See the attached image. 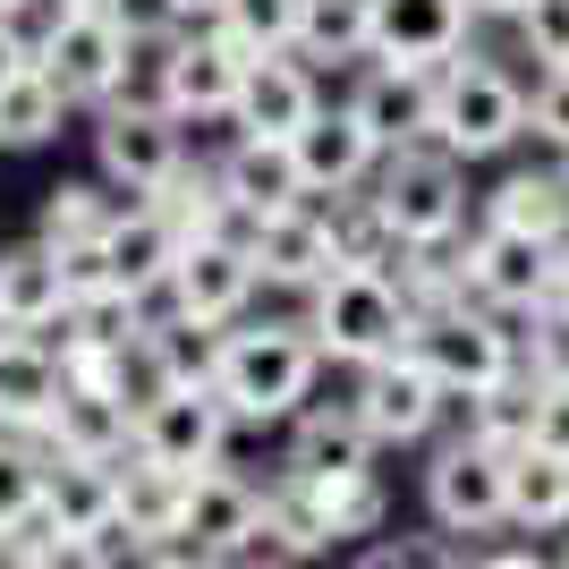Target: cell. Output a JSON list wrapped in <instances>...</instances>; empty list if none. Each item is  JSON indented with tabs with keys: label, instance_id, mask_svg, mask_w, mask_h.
Returning a JSON list of instances; mask_svg holds the SVG:
<instances>
[{
	"label": "cell",
	"instance_id": "obj_12",
	"mask_svg": "<svg viewBox=\"0 0 569 569\" xmlns=\"http://www.w3.org/2000/svg\"><path fill=\"white\" fill-rule=\"evenodd\" d=\"M43 69L69 86L77 111H102V102H119L128 86H137L144 51L128 43V26H119L111 9H77V18L60 26V43L43 51Z\"/></svg>",
	"mask_w": 569,
	"mask_h": 569
},
{
	"label": "cell",
	"instance_id": "obj_1",
	"mask_svg": "<svg viewBox=\"0 0 569 569\" xmlns=\"http://www.w3.org/2000/svg\"><path fill=\"white\" fill-rule=\"evenodd\" d=\"M315 375H323V349H315L307 315H272V323H230L213 332V391L230 400L238 426H289L315 408Z\"/></svg>",
	"mask_w": 569,
	"mask_h": 569
},
{
	"label": "cell",
	"instance_id": "obj_53",
	"mask_svg": "<svg viewBox=\"0 0 569 569\" xmlns=\"http://www.w3.org/2000/svg\"><path fill=\"white\" fill-rule=\"evenodd\" d=\"M561 307H569V247H561Z\"/></svg>",
	"mask_w": 569,
	"mask_h": 569
},
{
	"label": "cell",
	"instance_id": "obj_47",
	"mask_svg": "<svg viewBox=\"0 0 569 569\" xmlns=\"http://www.w3.org/2000/svg\"><path fill=\"white\" fill-rule=\"evenodd\" d=\"M43 536H51V519H34V527H0V569H43Z\"/></svg>",
	"mask_w": 569,
	"mask_h": 569
},
{
	"label": "cell",
	"instance_id": "obj_56",
	"mask_svg": "<svg viewBox=\"0 0 569 569\" xmlns=\"http://www.w3.org/2000/svg\"><path fill=\"white\" fill-rule=\"evenodd\" d=\"M561 569H569V561H561Z\"/></svg>",
	"mask_w": 569,
	"mask_h": 569
},
{
	"label": "cell",
	"instance_id": "obj_15",
	"mask_svg": "<svg viewBox=\"0 0 569 569\" xmlns=\"http://www.w3.org/2000/svg\"><path fill=\"white\" fill-rule=\"evenodd\" d=\"M349 111L375 128L382 153L433 144V119H442V69H417V60H366L357 86H349Z\"/></svg>",
	"mask_w": 569,
	"mask_h": 569
},
{
	"label": "cell",
	"instance_id": "obj_34",
	"mask_svg": "<svg viewBox=\"0 0 569 569\" xmlns=\"http://www.w3.org/2000/svg\"><path fill=\"white\" fill-rule=\"evenodd\" d=\"M536 400H545V382L519 366V375H501L493 391H476V400H468V433L485 442V451L519 459L527 442H536Z\"/></svg>",
	"mask_w": 569,
	"mask_h": 569
},
{
	"label": "cell",
	"instance_id": "obj_22",
	"mask_svg": "<svg viewBox=\"0 0 569 569\" xmlns=\"http://www.w3.org/2000/svg\"><path fill=\"white\" fill-rule=\"evenodd\" d=\"M468 26H476L468 0H375V60L451 69L468 51Z\"/></svg>",
	"mask_w": 569,
	"mask_h": 569
},
{
	"label": "cell",
	"instance_id": "obj_44",
	"mask_svg": "<svg viewBox=\"0 0 569 569\" xmlns=\"http://www.w3.org/2000/svg\"><path fill=\"white\" fill-rule=\"evenodd\" d=\"M357 569H468V561H451L442 545H400V536H382V545L357 552Z\"/></svg>",
	"mask_w": 569,
	"mask_h": 569
},
{
	"label": "cell",
	"instance_id": "obj_46",
	"mask_svg": "<svg viewBox=\"0 0 569 569\" xmlns=\"http://www.w3.org/2000/svg\"><path fill=\"white\" fill-rule=\"evenodd\" d=\"M43 569H111V536H43Z\"/></svg>",
	"mask_w": 569,
	"mask_h": 569
},
{
	"label": "cell",
	"instance_id": "obj_33",
	"mask_svg": "<svg viewBox=\"0 0 569 569\" xmlns=\"http://www.w3.org/2000/svg\"><path fill=\"white\" fill-rule=\"evenodd\" d=\"M144 204L188 238V247L196 238H230L238 230V204H230V188H221V162H196V153H188V170H179L162 196H144Z\"/></svg>",
	"mask_w": 569,
	"mask_h": 569
},
{
	"label": "cell",
	"instance_id": "obj_18",
	"mask_svg": "<svg viewBox=\"0 0 569 569\" xmlns=\"http://www.w3.org/2000/svg\"><path fill=\"white\" fill-rule=\"evenodd\" d=\"M69 400V366L43 332H0V433H26L43 442L51 417Z\"/></svg>",
	"mask_w": 569,
	"mask_h": 569
},
{
	"label": "cell",
	"instance_id": "obj_8",
	"mask_svg": "<svg viewBox=\"0 0 569 569\" xmlns=\"http://www.w3.org/2000/svg\"><path fill=\"white\" fill-rule=\"evenodd\" d=\"M468 289L493 315L527 323V315H545L561 298V247L527 238V230H501V221H476L468 230Z\"/></svg>",
	"mask_w": 569,
	"mask_h": 569
},
{
	"label": "cell",
	"instance_id": "obj_5",
	"mask_svg": "<svg viewBox=\"0 0 569 569\" xmlns=\"http://www.w3.org/2000/svg\"><path fill=\"white\" fill-rule=\"evenodd\" d=\"M375 213L391 238H468V162L451 144H400L375 170Z\"/></svg>",
	"mask_w": 569,
	"mask_h": 569
},
{
	"label": "cell",
	"instance_id": "obj_24",
	"mask_svg": "<svg viewBox=\"0 0 569 569\" xmlns=\"http://www.w3.org/2000/svg\"><path fill=\"white\" fill-rule=\"evenodd\" d=\"M188 536V476L179 468H153V459H128L119 468V536L111 545H144V552H162Z\"/></svg>",
	"mask_w": 569,
	"mask_h": 569
},
{
	"label": "cell",
	"instance_id": "obj_55",
	"mask_svg": "<svg viewBox=\"0 0 569 569\" xmlns=\"http://www.w3.org/2000/svg\"><path fill=\"white\" fill-rule=\"evenodd\" d=\"M0 9H18V0H0Z\"/></svg>",
	"mask_w": 569,
	"mask_h": 569
},
{
	"label": "cell",
	"instance_id": "obj_52",
	"mask_svg": "<svg viewBox=\"0 0 569 569\" xmlns=\"http://www.w3.org/2000/svg\"><path fill=\"white\" fill-rule=\"evenodd\" d=\"M179 9H188V26H213L221 9H230V0H179Z\"/></svg>",
	"mask_w": 569,
	"mask_h": 569
},
{
	"label": "cell",
	"instance_id": "obj_21",
	"mask_svg": "<svg viewBox=\"0 0 569 569\" xmlns=\"http://www.w3.org/2000/svg\"><path fill=\"white\" fill-rule=\"evenodd\" d=\"M315 111H323L315 69L298 60V51H272V60H247V86H238L230 128H238V137H281V144H289Z\"/></svg>",
	"mask_w": 569,
	"mask_h": 569
},
{
	"label": "cell",
	"instance_id": "obj_3",
	"mask_svg": "<svg viewBox=\"0 0 569 569\" xmlns=\"http://www.w3.org/2000/svg\"><path fill=\"white\" fill-rule=\"evenodd\" d=\"M408 349L426 357V375L451 391V400H476V391H493L501 375H519V323L493 315L485 298H451V307H426L417 315V332Z\"/></svg>",
	"mask_w": 569,
	"mask_h": 569
},
{
	"label": "cell",
	"instance_id": "obj_13",
	"mask_svg": "<svg viewBox=\"0 0 569 569\" xmlns=\"http://www.w3.org/2000/svg\"><path fill=\"white\" fill-rule=\"evenodd\" d=\"M247 256H256L263 289H323L340 272V230H332V204L307 196V204H289L272 221H247Z\"/></svg>",
	"mask_w": 569,
	"mask_h": 569
},
{
	"label": "cell",
	"instance_id": "obj_49",
	"mask_svg": "<svg viewBox=\"0 0 569 569\" xmlns=\"http://www.w3.org/2000/svg\"><path fill=\"white\" fill-rule=\"evenodd\" d=\"M18 69H34V51L18 43V26L0 18V86H9V77H18Z\"/></svg>",
	"mask_w": 569,
	"mask_h": 569
},
{
	"label": "cell",
	"instance_id": "obj_54",
	"mask_svg": "<svg viewBox=\"0 0 569 569\" xmlns=\"http://www.w3.org/2000/svg\"><path fill=\"white\" fill-rule=\"evenodd\" d=\"M77 9H102V0H77Z\"/></svg>",
	"mask_w": 569,
	"mask_h": 569
},
{
	"label": "cell",
	"instance_id": "obj_26",
	"mask_svg": "<svg viewBox=\"0 0 569 569\" xmlns=\"http://www.w3.org/2000/svg\"><path fill=\"white\" fill-rule=\"evenodd\" d=\"M119 468H128V459H119ZM119 468L51 451V485H43L51 536H119Z\"/></svg>",
	"mask_w": 569,
	"mask_h": 569
},
{
	"label": "cell",
	"instance_id": "obj_28",
	"mask_svg": "<svg viewBox=\"0 0 569 569\" xmlns=\"http://www.w3.org/2000/svg\"><path fill=\"white\" fill-rule=\"evenodd\" d=\"M485 221L501 230H527V238H552L569 247V162H545V170H510L493 196H485Z\"/></svg>",
	"mask_w": 569,
	"mask_h": 569
},
{
	"label": "cell",
	"instance_id": "obj_38",
	"mask_svg": "<svg viewBox=\"0 0 569 569\" xmlns=\"http://www.w3.org/2000/svg\"><path fill=\"white\" fill-rule=\"evenodd\" d=\"M298 9H307V0H230L213 26L247 60H272V51H298Z\"/></svg>",
	"mask_w": 569,
	"mask_h": 569
},
{
	"label": "cell",
	"instance_id": "obj_11",
	"mask_svg": "<svg viewBox=\"0 0 569 569\" xmlns=\"http://www.w3.org/2000/svg\"><path fill=\"white\" fill-rule=\"evenodd\" d=\"M230 400H221L213 382H179V391H162L153 408H137V451L153 459V468H179V476H204L221 468V451H230Z\"/></svg>",
	"mask_w": 569,
	"mask_h": 569
},
{
	"label": "cell",
	"instance_id": "obj_50",
	"mask_svg": "<svg viewBox=\"0 0 569 569\" xmlns=\"http://www.w3.org/2000/svg\"><path fill=\"white\" fill-rule=\"evenodd\" d=\"M468 9H476V18H501V26H519L527 9H536V0H468Z\"/></svg>",
	"mask_w": 569,
	"mask_h": 569
},
{
	"label": "cell",
	"instance_id": "obj_37",
	"mask_svg": "<svg viewBox=\"0 0 569 569\" xmlns=\"http://www.w3.org/2000/svg\"><path fill=\"white\" fill-rule=\"evenodd\" d=\"M43 485H51V451L26 433H0V527L43 519Z\"/></svg>",
	"mask_w": 569,
	"mask_h": 569
},
{
	"label": "cell",
	"instance_id": "obj_45",
	"mask_svg": "<svg viewBox=\"0 0 569 569\" xmlns=\"http://www.w3.org/2000/svg\"><path fill=\"white\" fill-rule=\"evenodd\" d=\"M536 451L569 459V382H545V400H536Z\"/></svg>",
	"mask_w": 569,
	"mask_h": 569
},
{
	"label": "cell",
	"instance_id": "obj_42",
	"mask_svg": "<svg viewBox=\"0 0 569 569\" xmlns=\"http://www.w3.org/2000/svg\"><path fill=\"white\" fill-rule=\"evenodd\" d=\"M519 43L536 69H569V0H536L519 18Z\"/></svg>",
	"mask_w": 569,
	"mask_h": 569
},
{
	"label": "cell",
	"instance_id": "obj_23",
	"mask_svg": "<svg viewBox=\"0 0 569 569\" xmlns=\"http://www.w3.org/2000/svg\"><path fill=\"white\" fill-rule=\"evenodd\" d=\"M375 451H382L375 426H366L349 400H315L307 417H289V459L281 468H298V476H366Z\"/></svg>",
	"mask_w": 569,
	"mask_h": 569
},
{
	"label": "cell",
	"instance_id": "obj_29",
	"mask_svg": "<svg viewBox=\"0 0 569 569\" xmlns=\"http://www.w3.org/2000/svg\"><path fill=\"white\" fill-rule=\"evenodd\" d=\"M298 60L307 69H366L375 60V0H307L298 9Z\"/></svg>",
	"mask_w": 569,
	"mask_h": 569
},
{
	"label": "cell",
	"instance_id": "obj_43",
	"mask_svg": "<svg viewBox=\"0 0 569 569\" xmlns=\"http://www.w3.org/2000/svg\"><path fill=\"white\" fill-rule=\"evenodd\" d=\"M0 18L18 26V43L34 51V60H43V51L60 43V26L77 18V0H18V9H0Z\"/></svg>",
	"mask_w": 569,
	"mask_h": 569
},
{
	"label": "cell",
	"instance_id": "obj_51",
	"mask_svg": "<svg viewBox=\"0 0 569 569\" xmlns=\"http://www.w3.org/2000/svg\"><path fill=\"white\" fill-rule=\"evenodd\" d=\"M468 569H552L545 552H485V561H468Z\"/></svg>",
	"mask_w": 569,
	"mask_h": 569
},
{
	"label": "cell",
	"instance_id": "obj_19",
	"mask_svg": "<svg viewBox=\"0 0 569 569\" xmlns=\"http://www.w3.org/2000/svg\"><path fill=\"white\" fill-rule=\"evenodd\" d=\"M179 545L221 552V561H238L247 545H263V485L238 476L230 459L204 468V476H188V536H179Z\"/></svg>",
	"mask_w": 569,
	"mask_h": 569
},
{
	"label": "cell",
	"instance_id": "obj_4",
	"mask_svg": "<svg viewBox=\"0 0 569 569\" xmlns=\"http://www.w3.org/2000/svg\"><path fill=\"white\" fill-rule=\"evenodd\" d=\"M238 86H247V51L221 34V26H188L179 43L144 51V69L128 94H153L170 119H188V128H213V119L238 111Z\"/></svg>",
	"mask_w": 569,
	"mask_h": 569
},
{
	"label": "cell",
	"instance_id": "obj_7",
	"mask_svg": "<svg viewBox=\"0 0 569 569\" xmlns=\"http://www.w3.org/2000/svg\"><path fill=\"white\" fill-rule=\"evenodd\" d=\"M94 170L119 196H162L188 170V119H170L153 94H119L94 111Z\"/></svg>",
	"mask_w": 569,
	"mask_h": 569
},
{
	"label": "cell",
	"instance_id": "obj_6",
	"mask_svg": "<svg viewBox=\"0 0 569 569\" xmlns=\"http://www.w3.org/2000/svg\"><path fill=\"white\" fill-rule=\"evenodd\" d=\"M527 137V86L485 51H459L442 69V119H433V144H451L459 162H493L501 144Z\"/></svg>",
	"mask_w": 569,
	"mask_h": 569
},
{
	"label": "cell",
	"instance_id": "obj_36",
	"mask_svg": "<svg viewBox=\"0 0 569 569\" xmlns=\"http://www.w3.org/2000/svg\"><path fill=\"white\" fill-rule=\"evenodd\" d=\"M298 476V468H289ZM315 501H323V519H332V536L349 545V536H382V519H391V493H382V476H307Z\"/></svg>",
	"mask_w": 569,
	"mask_h": 569
},
{
	"label": "cell",
	"instance_id": "obj_10",
	"mask_svg": "<svg viewBox=\"0 0 569 569\" xmlns=\"http://www.w3.org/2000/svg\"><path fill=\"white\" fill-rule=\"evenodd\" d=\"M426 510L442 536H493V527H510V459L485 451L476 433L442 442L426 468Z\"/></svg>",
	"mask_w": 569,
	"mask_h": 569
},
{
	"label": "cell",
	"instance_id": "obj_41",
	"mask_svg": "<svg viewBox=\"0 0 569 569\" xmlns=\"http://www.w3.org/2000/svg\"><path fill=\"white\" fill-rule=\"evenodd\" d=\"M527 137L569 162V69H545V86L527 94Z\"/></svg>",
	"mask_w": 569,
	"mask_h": 569
},
{
	"label": "cell",
	"instance_id": "obj_20",
	"mask_svg": "<svg viewBox=\"0 0 569 569\" xmlns=\"http://www.w3.org/2000/svg\"><path fill=\"white\" fill-rule=\"evenodd\" d=\"M213 162H221V188H230V204H238V230H247V221L289 213V204H307L298 144H281V137H230Z\"/></svg>",
	"mask_w": 569,
	"mask_h": 569
},
{
	"label": "cell",
	"instance_id": "obj_32",
	"mask_svg": "<svg viewBox=\"0 0 569 569\" xmlns=\"http://www.w3.org/2000/svg\"><path fill=\"white\" fill-rule=\"evenodd\" d=\"M69 86L34 60V69H18L9 86H0V153H34V144H51L60 128H69Z\"/></svg>",
	"mask_w": 569,
	"mask_h": 569
},
{
	"label": "cell",
	"instance_id": "obj_17",
	"mask_svg": "<svg viewBox=\"0 0 569 569\" xmlns=\"http://www.w3.org/2000/svg\"><path fill=\"white\" fill-rule=\"evenodd\" d=\"M77 307V281H69V256L51 238H18L0 247V332H60V315Z\"/></svg>",
	"mask_w": 569,
	"mask_h": 569
},
{
	"label": "cell",
	"instance_id": "obj_40",
	"mask_svg": "<svg viewBox=\"0 0 569 569\" xmlns=\"http://www.w3.org/2000/svg\"><path fill=\"white\" fill-rule=\"evenodd\" d=\"M102 9L128 26V43H137V51H162V43L188 34V9H179V0H102Z\"/></svg>",
	"mask_w": 569,
	"mask_h": 569
},
{
	"label": "cell",
	"instance_id": "obj_39",
	"mask_svg": "<svg viewBox=\"0 0 569 569\" xmlns=\"http://www.w3.org/2000/svg\"><path fill=\"white\" fill-rule=\"evenodd\" d=\"M519 357H527V375H536V382H569V307H561V298L519 323Z\"/></svg>",
	"mask_w": 569,
	"mask_h": 569
},
{
	"label": "cell",
	"instance_id": "obj_2",
	"mask_svg": "<svg viewBox=\"0 0 569 569\" xmlns=\"http://www.w3.org/2000/svg\"><path fill=\"white\" fill-rule=\"evenodd\" d=\"M307 332L315 349H323V366H382V357H400L408 332H417V307L400 298V281L391 272H366V263H349V272H332L323 289H307Z\"/></svg>",
	"mask_w": 569,
	"mask_h": 569
},
{
	"label": "cell",
	"instance_id": "obj_30",
	"mask_svg": "<svg viewBox=\"0 0 569 569\" xmlns=\"http://www.w3.org/2000/svg\"><path fill=\"white\" fill-rule=\"evenodd\" d=\"M263 545L281 552V561H298V569H307V561H323V552L340 545L307 476H289V468H281L272 485H263Z\"/></svg>",
	"mask_w": 569,
	"mask_h": 569
},
{
	"label": "cell",
	"instance_id": "obj_35",
	"mask_svg": "<svg viewBox=\"0 0 569 569\" xmlns=\"http://www.w3.org/2000/svg\"><path fill=\"white\" fill-rule=\"evenodd\" d=\"M510 527L519 536H561L569 527V459L536 451V442L510 459Z\"/></svg>",
	"mask_w": 569,
	"mask_h": 569
},
{
	"label": "cell",
	"instance_id": "obj_31",
	"mask_svg": "<svg viewBox=\"0 0 569 569\" xmlns=\"http://www.w3.org/2000/svg\"><path fill=\"white\" fill-rule=\"evenodd\" d=\"M128 204H137V196H119L111 179H60V188H43V221H34V238H51V247H102Z\"/></svg>",
	"mask_w": 569,
	"mask_h": 569
},
{
	"label": "cell",
	"instance_id": "obj_16",
	"mask_svg": "<svg viewBox=\"0 0 569 569\" xmlns=\"http://www.w3.org/2000/svg\"><path fill=\"white\" fill-rule=\"evenodd\" d=\"M298 170H307V196H366L375 188V170H382V144L375 128L349 111V102H323V111L298 128Z\"/></svg>",
	"mask_w": 569,
	"mask_h": 569
},
{
	"label": "cell",
	"instance_id": "obj_48",
	"mask_svg": "<svg viewBox=\"0 0 569 569\" xmlns=\"http://www.w3.org/2000/svg\"><path fill=\"white\" fill-rule=\"evenodd\" d=\"M153 569H230V561H221V552H196V545H162Z\"/></svg>",
	"mask_w": 569,
	"mask_h": 569
},
{
	"label": "cell",
	"instance_id": "obj_27",
	"mask_svg": "<svg viewBox=\"0 0 569 569\" xmlns=\"http://www.w3.org/2000/svg\"><path fill=\"white\" fill-rule=\"evenodd\" d=\"M102 256H111V289H119V298H144V289H162L170 272H179L188 238L170 230L153 204H128V213H119V230L102 238Z\"/></svg>",
	"mask_w": 569,
	"mask_h": 569
},
{
	"label": "cell",
	"instance_id": "obj_25",
	"mask_svg": "<svg viewBox=\"0 0 569 569\" xmlns=\"http://www.w3.org/2000/svg\"><path fill=\"white\" fill-rule=\"evenodd\" d=\"M43 451L119 468V459H137V408L111 400V391H86V382H69V400H60V417H51Z\"/></svg>",
	"mask_w": 569,
	"mask_h": 569
},
{
	"label": "cell",
	"instance_id": "obj_9",
	"mask_svg": "<svg viewBox=\"0 0 569 569\" xmlns=\"http://www.w3.org/2000/svg\"><path fill=\"white\" fill-rule=\"evenodd\" d=\"M256 289H263V272L247 256V238L230 230V238H196L188 256H179V272L162 281V298H170L179 332H230V323H247Z\"/></svg>",
	"mask_w": 569,
	"mask_h": 569
},
{
	"label": "cell",
	"instance_id": "obj_14",
	"mask_svg": "<svg viewBox=\"0 0 569 569\" xmlns=\"http://www.w3.org/2000/svg\"><path fill=\"white\" fill-rule=\"evenodd\" d=\"M349 408L366 417V426H375L382 451H391V442H426V433L442 426L451 391L426 375V357H417V349H400V357H382V366H357Z\"/></svg>",
	"mask_w": 569,
	"mask_h": 569
}]
</instances>
